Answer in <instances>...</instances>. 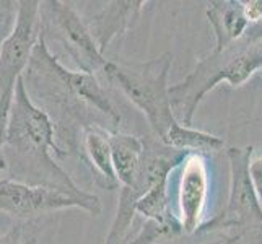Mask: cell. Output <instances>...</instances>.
<instances>
[{
  "label": "cell",
  "mask_w": 262,
  "mask_h": 244,
  "mask_svg": "<svg viewBox=\"0 0 262 244\" xmlns=\"http://www.w3.org/2000/svg\"><path fill=\"white\" fill-rule=\"evenodd\" d=\"M135 210H137V213L145 216V218L150 221H155L160 225H165V227L183 231V225H181L179 218H176V216L173 215L171 207H169L168 178L158 179L157 183L139 198Z\"/></svg>",
  "instance_id": "obj_14"
},
{
  "label": "cell",
  "mask_w": 262,
  "mask_h": 244,
  "mask_svg": "<svg viewBox=\"0 0 262 244\" xmlns=\"http://www.w3.org/2000/svg\"><path fill=\"white\" fill-rule=\"evenodd\" d=\"M18 12H20V2L0 0V51H2L5 41L10 38L15 30Z\"/></svg>",
  "instance_id": "obj_17"
},
{
  "label": "cell",
  "mask_w": 262,
  "mask_h": 244,
  "mask_svg": "<svg viewBox=\"0 0 262 244\" xmlns=\"http://www.w3.org/2000/svg\"><path fill=\"white\" fill-rule=\"evenodd\" d=\"M207 18L215 34V51L241 41L249 30L251 21L241 0H216L207 5Z\"/></svg>",
  "instance_id": "obj_11"
},
{
  "label": "cell",
  "mask_w": 262,
  "mask_h": 244,
  "mask_svg": "<svg viewBox=\"0 0 262 244\" xmlns=\"http://www.w3.org/2000/svg\"><path fill=\"white\" fill-rule=\"evenodd\" d=\"M67 209H80L96 216L101 213V202L90 192L78 195L59 187L36 186L10 178L0 179V213L20 223Z\"/></svg>",
  "instance_id": "obj_5"
},
{
  "label": "cell",
  "mask_w": 262,
  "mask_h": 244,
  "mask_svg": "<svg viewBox=\"0 0 262 244\" xmlns=\"http://www.w3.org/2000/svg\"><path fill=\"white\" fill-rule=\"evenodd\" d=\"M239 239V236L236 238H231V239H227V241H223V242H219V244H236V241Z\"/></svg>",
  "instance_id": "obj_21"
},
{
  "label": "cell",
  "mask_w": 262,
  "mask_h": 244,
  "mask_svg": "<svg viewBox=\"0 0 262 244\" xmlns=\"http://www.w3.org/2000/svg\"><path fill=\"white\" fill-rule=\"evenodd\" d=\"M23 77L26 86L41 85L42 95L59 98L62 104H86L98 114H101L113 127L121 122L119 111L116 109L96 75L67 69L51 52L44 36H41V39L36 44Z\"/></svg>",
  "instance_id": "obj_4"
},
{
  "label": "cell",
  "mask_w": 262,
  "mask_h": 244,
  "mask_svg": "<svg viewBox=\"0 0 262 244\" xmlns=\"http://www.w3.org/2000/svg\"><path fill=\"white\" fill-rule=\"evenodd\" d=\"M41 20L42 34L54 33V38L66 48L80 70L95 74L104 69L107 62L104 54L99 51L86 21L72 4L62 0L41 2Z\"/></svg>",
  "instance_id": "obj_7"
},
{
  "label": "cell",
  "mask_w": 262,
  "mask_h": 244,
  "mask_svg": "<svg viewBox=\"0 0 262 244\" xmlns=\"http://www.w3.org/2000/svg\"><path fill=\"white\" fill-rule=\"evenodd\" d=\"M54 157H66L56 142V124L44 107L38 106L26 90L25 77L16 80L13 101L8 119V132L5 147L0 150V158L25 183L36 186L59 187L64 191L82 195L74 179L66 173Z\"/></svg>",
  "instance_id": "obj_1"
},
{
  "label": "cell",
  "mask_w": 262,
  "mask_h": 244,
  "mask_svg": "<svg viewBox=\"0 0 262 244\" xmlns=\"http://www.w3.org/2000/svg\"><path fill=\"white\" fill-rule=\"evenodd\" d=\"M161 142L169 148L187 151L191 155L197 151H219L225 147V140L219 135L183 125L179 121L171 125Z\"/></svg>",
  "instance_id": "obj_15"
},
{
  "label": "cell",
  "mask_w": 262,
  "mask_h": 244,
  "mask_svg": "<svg viewBox=\"0 0 262 244\" xmlns=\"http://www.w3.org/2000/svg\"><path fill=\"white\" fill-rule=\"evenodd\" d=\"M209 192V173L201 155L192 153L183 165L179 183V213L186 234H194L201 228V218Z\"/></svg>",
  "instance_id": "obj_9"
},
{
  "label": "cell",
  "mask_w": 262,
  "mask_h": 244,
  "mask_svg": "<svg viewBox=\"0 0 262 244\" xmlns=\"http://www.w3.org/2000/svg\"><path fill=\"white\" fill-rule=\"evenodd\" d=\"M254 147L228 148L230 161V192L228 201L220 215L202 223L197 233H209L225 228H254L262 227V207L249 176V163Z\"/></svg>",
  "instance_id": "obj_6"
},
{
  "label": "cell",
  "mask_w": 262,
  "mask_h": 244,
  "mask_svg": "<svg viewBox=\"0 0 262 244\" xmlns=\"http://www.w3.org/2000/svg\"><path fill=\"white\" fill-rule=\"evenodd\" d=\"M41 36V2L20 0L16 26L0 51V96L15 88L16 80L23 77Z\"/></svg>",
  "instance_id": "obj_8"
},
{
  "label": "cell",
  "mask_w": 262,
  "mask_h": 244,
  "mask_svg": "<svg viewBox=\"0 0 262 244\" xmlns=\"http://www.w3.org/2000/svg\"><path fill=\"white\" fill-rule=\"evenodd\" d=\"M143 5H145L143 0H116L104 4L101 10L92 15L86 25L99 51L104 54L111 41L130 28L140 16Z\"/></svg>",
  "instance_id": "obj_10"
},
{
  "label": "cell",
  "mask_w": 262,
  "mask_h": 244,
  "mask_svg": "<svg viewBox=\"0 0 262 244\" xmlns=\"http://www.w3.org/2000/svg\"><path fill=\"white\" fill-rule=\"evenodd\" d=\"M15 88L8 90L7 93L0 96V150L5 147L7 132H8V119H10V107L13 101Z\"/></svg>",
  "instance_id": "obj_18"
},
{
  "label": "cell",
  "mask_w": 262,
  "mask_h": 244,
  "mask_svg": "<svg viewBox=\"0 0 262 244\" xmlns=\"http://www.w3.org/2000/svg\"><path fill=\"white\" fill-rule=\"evenodd\" d=\"M260 69L262 41L248 42L241 39L223 51H213L199 62L191 75L169 86L174 117L183 125L191 127L199 104L216 85L227 81L233 88L241 86Z\"/></svg>",
  "instance_id": "obj_2"
},
{
  "label": "cell",
  "mask_w": 262,
  "mask_h": 244,
  "mask_svg": "<svg viewBox=\"0 0 262 244\" xmlns=\"http://www.w3.org/2000/svg\"><path fill=\"white\" fill-rule=\"evenodd\" d=\"M249 176L252 181V186H254V191L257 194L259 204L262 207V157L249 163Z\"/></svg>",
  "instance_id": "obj_19"
},
{
  "label": "cell",
  "mask_w": 262,
  "mask_h": 244,
  "mask_svg": "<svg viewBox=\"0 0 262 244\" xmlns=\"http://www.w3.org/2000/svg\"><path fill=\"white\" fill-rule=\"evenodd\" d=\"M243 39L248 41V42H259V41H262V20L257 21V23H252Z\"/></svg>",
  "instance_id": "obj_20"
},
{
  "label": "cell",
  "mask_w": 262,
  "mask_h": 244,
  "mask_svg": "<svg viewBox=\"0 0 262 244\" xmlns=\"http://www.w3.org/2000/svg\"><path fill=\"white\" fill-rule=\"evenodd\" d=\"M83 153L85 161L90 165L92 171L96 176V183L113 191L119 187L110 145V134L98 125H86L83 129Z\"/></svg>",
  "instance_id": "obj_12"
},
{
  "label": "cell",
  "mask_w": 262,
  "mask_h": 244,
  "mask_svg": "<svg viewBox=\"0 0 262 244\" xmlns=\"http://www.w3.org/2000/svg\"><path fill=\"white\" fill-rule=\"evenodd\" d=\"M110 145L114 171L121 187L134 186L145 153V142L135 135L113 132L110 134Z\"/></svg>",
  "instance_id": "obj_13"
},
{
  "label": "cell",
  "mask_w": 262,
  "mask_h": 244,
  "mask_svg": "<svg viewBox=\"0 0 262 244\" xmlns=\"http://www.w3.org/2000/svg\"><path fill=\"white\" fill-rule=\"evenodd\" d=\"M41 230V223L38 220L21 221L8 230L0 236V244H34L38 233Z\"/></svg>",
  "instance_id": "obj_16"
},
{
  "label": "cell",
  "mask_w": 262,
  "mask_h": 244,
  "mask_svg": "<svg viewBox=\"0 0 262 244\" xmlns=\"http://www.w3.org/2000/svg\"><path fill=\"white\" fill-rule=\"evenodd\" d=\"M171 64L173 54L165 52L140 64L107 60L101 70L106 80L143 113L151 130L160 139H163L171 125L178 122L171 107L168 85Z\"/></svg>",
  "instance_id": "obj_3"
}]
</instances>
